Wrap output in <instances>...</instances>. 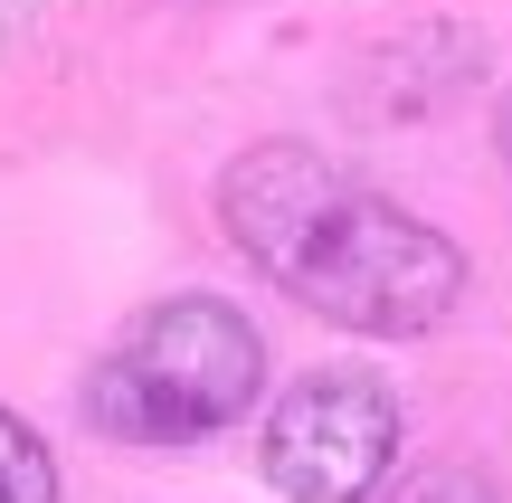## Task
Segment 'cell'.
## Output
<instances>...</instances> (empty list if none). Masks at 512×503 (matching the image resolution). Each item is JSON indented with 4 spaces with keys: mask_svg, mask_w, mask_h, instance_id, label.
Listing matches in <instances>:
<instances>
[{
    "mask_svg": "<svg viewBox=\"0 0 512 503\" xmlns=\"http://www.w3.org/2000/svg\"><path fill=\"white\" fill-rule=\"evenodd\" d=\"M399 456V399L370 371H304L266 418V485L285 503H370Z\"/></svg>",
    "mask_w": 512,
    "mask_h": 503,
    "instance_id": "3957f363",
    "label": "cell"
},
{
    "mask_svg": "<svg viewBox=\"0 0 512 503\" xmlns=\"http://www.w3.org/2000/svg\"><path fill=\"white\" fill-rule=\"evenodd\" d=\"M219 228L266 285H285L304 314L351 323V333L408 342L456 314L465 247L399 209L389 190L351 181L313 143H256L219 181Z\"/></svg>",
    "mask_w": 512,
    "mask_h": 503,
    "instance_id": "6da1fadb",
    "label": "cell"
},
{
    "mask_svg": "<svg viewBox=\"0 0 512 503\" xmlns=\"http://www.w3.org/2000/svg\"><path fill=\"white\" fill-rule=\"evenodd\" d=\"M380 503H494V485H484L475 466H418L408 485H389Z\"/></svg>",
    "mask_w": 512,
    "mask_h": 503,
    "instance_id": "5b68a950",
    "label": "cell"
},
{
    "mask_svg": "<svg viewBox=\"0 0 512 503\" xmlns=\"http://www.w3.org/2000/svg\"><path fill=\"white\" fill-rule=\"evenodd\" d=\"M266 390V342L219 295H162L95 352L86 418L124 447H200Z\"/></svg>",
    "mask_w": 512,
    "mask_h": 503,
    "instance_id": "7a4b0ae2",
    "label": "cell"
},
{
    "mask_svg": "<svg viewBox=\"0 0 512 503\" xmlns=\"http://www.w3.org/2000/svg\"><path fill=\"white\" fill-rule=\"evenodd\" d=\"M0 503H57L48 447H38V428H29V418H10V409H0Z\"/></svg>",
    "mask_w": 512,
    "mask_h": 503,
    "instance_id": "277c9868",
    "label": "cell"
}]
</instances>
